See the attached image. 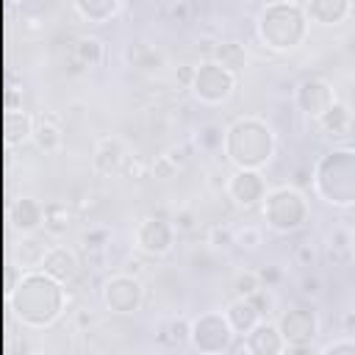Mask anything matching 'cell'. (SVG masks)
<instances>
[{"label": "cell", "mask_w": 355, "mask_h": 355, "mask_svg": "<svg viewBox=\"0 0 355 355\" xmlns=\"http://www.w3.org/2000/svg\"><path fill=\"white\" fill-rule=\"evenodd\" d=\"M67 302L64 283L47 275L44 269L39 272H25L19 283L11 288V308L14 316L25 327H47L53 324Z\"/></svg>", "instance_id": "6da1fadb"}, {"label": "cell", "mask_w": 355, "mask_h": 355, "mask_svg": "<svg viewBox=\"0 0 355 355\" xmlns=\"http://www.w3.org/2000/svg\"><path fill=\"white\" fill-rule=\"evenodd\" d=\"M227 158L239 169H261L275 153V133L258 116H241L227 128L225 136Z\"/></svg>", "instance_id": "7a4b0ae2"}, {"label": "cell", "mask_w": 355, "mask_h": 355, "mask_svg": "<svg viewBox=\"0 0 355 355\" xmlns=\"http://www.w3.org/2000/svg\"><path fill=\"white\" fill-rule=\"evenodd\" d=\"M258 36L272 50H294L305 36V14L294 3H269L258 17Z\"/></svg>", "instance_id": "3957f363"}, {"label": "cell", "mask_w": 355, "mask_h": 355, "mask_svg": "<svg viewBox=\"0 0 355 355\" xmlns=\"http://www.w3.org/2000/svg\"><path fill=\"white\" fill-rule=\"evenodd\" d=\"M305 216H308V205H305V197L297 191V186H280L266 194L263 219L272 230L291 233L305 222Z\"/></svg>", "instance_id": "277c9868"}, {"label": "cell", "mask_w": 355, "mask_h": 355, "mask_svg": "<svg viewBox=\"0 0 355 355\" xmlns=\"http://www.w3.org/2000/svg\"><path fill=\"white\" fill-rule=\"evenodd\" d=\"M194 97L200 103H208V105H216V103H225L233 89H236V75L227 72L225 67H219L216 61H205L200 64V69L194 72Z\"/></svg>", "instance_id": "5b68a950"}, {"label": "cell", "mask_w": 355, "mask_h": 355, "mask_svg": "<svg viewBox=\"0 0 355 355\" xmlns=\"http://www.w3.org/2000/svg\"><path fill=\"white\" fill-rule=\"evenodd\" d=\"M280 327V336L286 341V349L283 352H311V341L319 330V322L313 316V311L308 308H291L280 316L277 322Z\"/></svg>", "instance_id": "8992f818"}, {"label": "cell", "mask_w": 355, "mask_h": 355, "mask_svg": "<svg viewBox=\"0 0 355 355\" xmlns=\"http://www.w3.org/2000/svg\"><path fill=\"white\" fill-rule=\"evenodd\" d=\"M103 302L114 311V313H133L141 302H144V286L139 283L136 275L122 272L105 280L103 286Z\"/></svg>", "instance_id": "52a82bcc"}, {"label": "cell", "mask_w": 355, "mask_h": 355, "mask_svg": "<svg viewBox=\"0 0 355 355\" xmlns=\"http://www.w3.org/2000/svg\"><path fill=\"white\" fill-rule=\"evenodd\" d=\"M175 227H172V219H161V216H147L139 230H136V247L141 255H150V258H161L172 250V241H175Z\"/></svg>", "instance_id": "ba28073f"}, {"label": "cell", "mask_w": 355, "mask_h": 355, "mask_svg": "<svg viewBox=\"0 0 355 355\" xmlns=\"http://www.w3.org/2000/svg\"><path fill=\"white\" fill-rule=\"evenodd\" d=\"M294 103H297V108H300L305 116L316 119V116H322V114L336 103L333 86H330L327 80H322V78H308V80H302V83L297 86Z\"/></svg>", "instance_id": "9c48e42d"}, {"label": "cell", "mask_w": 355, "mask_h": 355, "mask_svg": "<svg viewBox=\"0 0 355 355\" xmlns=\"http://www.w3.org/2000/svg\"><path fill=\"white\" fill-rule=\"evenodd\" d=\"M225 191L230 194V200L239 208H255L266 194V183H263L258 169H239V172L230 175Z\"/></svg>", "instance_id": "30bf717a"}, {"label": "cell", "mask_w": 355, "mask_h": 355, "mask_svg": "<svg viewBox=\"0 0 355 355\" xmlns=\"http://www.w3.org/2000/svg\"><path fill=\"white\" fill-rule=\"evenodd\" d=\"M233 327L227 322V316H219V313H202L200 319L191 322V344L197 349H208V338H216L222 349H230V341H233Z\"/></svg>", "instance_id": "8fae6325"}, {"label": "cell", "mask_w": 355, "mask_h": 355, "mask_svg": "<svg viewBox=\"0 0 355 355\" xmlns=\"http://www.w3.org/2000/svg\"><path fill=\"white\" fill-rule=\"evenodd\" d=\"M8 216H11V227L19 236H28V233H36L44 225V205H39L31 197H17L8 208Z\"/></svg>", "instance_id": "7c38bea8"}, {"label": "cell", "mask_w": 355, "mask_h": 355, "mask_svg": "<svg viewBox=\"0 0 355 355\" xmlns=\"http://www.w3.org/2000/svg\"><path fill=\"white\" fill-rule=\"evenodd\" d=\"M42 269H44L47 275H53L55 280L69 283V280H75V277H78V272H80V261H78V255H75L69 247L55 244V247H50V250L44 252Z\"/></svg>", "instance_id": "4fadbf2b"}, {"label": "cell", "mask_w": 355, "mask_h": 355, "mask_svg": "<svg viewBox=\"0 0 355 355\" xmlns=\"http://www.w3.org/2000/svg\"><path fill=\"white\" fill-rule=\"evenodd\" d=\"M33 141L47 155L58 153L61 144H64V125H61V119L55 114H50V111L39 114L36 116V125H33Z\"/></svg>", "instance_id": "5bb4252c"}, {"label": "cell", "mask_w": 355, "mask_h": 355, "mask_svg": "<svg viewBox=\"0 0 355 355\" xmlns=\"http://www.w3.org/2000/svg\"><path fill=\"white\" fill-rule=\"evenodd\" d=\"M227 322H230V327H233V333L236 336H247L258 322H261V308L255 305V300L252 297H236L230 305H227Z\"/></svg>", "instance_id": "9a60e30c"}, {"label": "cell", "mask_w": 355, "mask_h": 355, "mask_svg": "<svg viewBox=\"0 0 355 355\" xmlns=\"http://www.w3.org/2000/svg\"><path fill=\"white\" fill-rule=\"evenodd\" d=\"M247 344H250V352H258V355H275V352L286 349L280 327L272 322H263V319L247 333Z\"/></svg>", "instance_id": "2e32d148"}, {"label": "cell", "mask_w": 355, "mask_h": 355, "mask_svg": "<svg viewBox=\"0 0 355 355\" xmlns=\"http://www.w3.org/2000/svg\"><path fill=\"white\" fill-rule=\"evenodd\" d=\"M103 58H105V47H103V42L97 36H80V39H75L72 53H69L72 72H80L86 67H97Z\"/></svg>", "instance_id": "e0dca14e"}, {"label": "cell", "mask_w": 355, "mask_h": 355, "mask_svg": "<svg viewBox=\"0 0 355 355\" xmlns=\"http://www.w3.org/2000/svg\"><path fill=\"white\" fill-rule=\"evenodd\" d=\"M316 122H319V128H322L327 136H333V139L352 136V128H355V116H352L349 108L341 105V103H333L322 116H316Z\"/></svg>", "instance_id": "ac0fdd59"}, {"label": "cell", "mask_w": 355, "mask_h": 355, "mask_svg": "<svg viewBox=\"0 0 355 355\" xmlns=\"http://www.w3.org/2000/svg\"><path fill=\"white\" fill-rule=\"evenodd\" d=\"M92 164H94V172L100 175H111L116 169H122L125 164V150L119 144V139H103L92 155Z\"/></svg>", "instance_id": "d6986e66"}, {"label": "cell", "mask_w": 355, "mask_h": 355, "mask_svg": "<svg viewBox=\"0 0 355 355\" xmlns=\"http://www.w3.org/2000/svg\"><path fill=\"white\" fill-rule=\"evenodd\" d=\"M349 14V0H308V17L319 25H338Z\"/></svg>", "instance_id": "ffe728a7"}, {"label": "cell", "mask_w": 355, "mask_h": 355, "mask_svg": "<svg viewBox=\"0 0 355 355\" xmlns=\"http://www.w3.org/2000/svg\"><path fill=\"white\" fill-rule=\"evenodd\" d=\"M33 125H36V116H31L25 108H8L6 133L11 144H25L28 139H33Z\"/></svg>", "instance_id": "44dd1931"}, {"label": "cell", "mask_w": 355, "mask_h": 355, "mask_svg": "<svg viewBox=\"0 0 355 355\" xmlns=\"http://www.w3.org/2000/svg\"><path fill=\"white\" fill-rule=\"evenodd\" d=\"M119 3L122 0H75V11L83 19L94 22V25H103L119 11Z\"/></svg>", "instance_id": "7402d4cb"}, {"label": "cell", "mask_w": 355, "mask_h": 355, "mask_svg": "<svg viewBox=\"0 0 355 355\" xmlns=\"http://www.w3.org/2000/svg\"><path fill=\"white\" fill-rule=\"evenodd\" d=\"M69 222H72V208L69 202L64 200H50L44 202V230L53 233V236H61L69 230Z\"/></svg>", "instance_id": "603a6c76"}, {"label": "cell", "mask_w": 355, "mask_h": 355, "mask_svg": "<svg viewBox=\"0 0 355 355\" xmlns=\"http://www.w3.org/2000/svg\"><path fill=\"white\" fill-rule=\"evenodd\" d=\"M158 341L166 347H183L186 341H191V322L183 316H172L166 322L158 324Z\"/></svg>", "instance_id": "cb8c5ba5"}, {"label": "cell", "mask_w": 355, "mask_h": 355, "mask_svg": "<svg viewBox=\"0 0 355 355\" xmlns=\"http://www.w3.org/2000/svg\"><path fill=\"white\" fill-rule=\"evenodd\" d=\"M214 61H216L219 67H225L227 72L239 75V72L247 67V53H244V47H241L239 42H219V44L214 47Z\"/></svg>", "instance_id": "d4e9b609"}, {"label": "cell", "mask_w": 355, "mask_h": 355, "mask_svg": "<svg viewBox=\"0 0 355 355\" xmlns=\"http://www.w3.org/2000/svg\"><path fill=\"white\" fill-rule=\"evenodd\" d=\"M50 247L47 244H42L39 239H33V233H28V236H22V241L19 244H14V252L22 258V269H33V266H42V261H44V252H47Z\"/></svg>", "instance_id": "484cf974"}, {"label": "cell", "mask_w": 355, "mask_h": 355, "mask_svg": "<svg viewBox=\"0 0 355 355\" xmlns=\"http://www.w3.org/2000/svg\"><path fill=\"white\" fill-rule=\"evenodd\" d=\"M225 136H227V130H225L219 122H205V125H200L194 141H197V147H200L202 153H216V150H222Z\"/></svg>", "instance_id": "4316f807"}, {"label": "cell", "mask_w": 355, "mask_h": 355, "mask_svg": "<svg viewBox=\"0 0 355 355\" xmlns=\"http://www.w3.org/2000/svg\"><path fill=\"white\" fill-rule=\"evenodd\" d=\"M108 241H111V230L108 227H89L83 236H80V247L89 252V258H100L103 252H105V247H108Z\"/></svg>", "instance_id": "83f0119b"}, {"label": "cell", "mask_w": 355, "mask_h": 355, "mask_svg": "<svg viewBox=\"0 0 355 355\" xmlns=\"http://www.w3.org/2000/svg\"><path fill=\"white\" fill-rule=\"evenodd\" d=\"M261 288H263V283H261V275L258 272L241 269V272L233 275V291H236V297H252Z\"/></svg>", "instance_id": "f1b7e54d"}, {"label": "cell", "mask_w": 355, "mask_h": 355, "mask_svg": "<svg viewBox=\"0 0 355 355\" xmlns=\"http://www.w3.org/2000/svg\"><path fill=\"white\" fill-rule=\"evenodd\" d=\"M294 263L297 266H302V269H313L316 263H319V258H322V252H319V244L316 241H311V239H302L300 244H294Z\"/></svg>", "instance_id": "f546056e"}, {"label": "cell", "mask_w": 355, "mask_h": 355, "mask_svg": "<svg viewBox=\"0 0 355 355\" xmlns=\"http://www.w3.org/2000/svg\"><path fill=\"white\" fill-rule=\"evenodd\" d=\"M233 244L241 250H258L263 244V230L255 225H241L233 230Z\"/></svg>", "instance_id": "4dcf8cb0"}, {"label": "cell", "mask_w": 355, "mask_h": 355, "mask_svg": "<svg viewBox=\"0 0 355 355\" xmlns=\"http://www.w3.org/2000/svg\"><path fill=\"white\" fill-rule=\"evenodd\" d=\"M164 14H166L169 22L186 25V22H191V17H194V3H191V0H172Z\"/></svg>", "instance_id": "1f68e13d"}, {"label": "cell", "mask_w": 355, "mask_h": 355, "mask_svg": "<svg viewBox=\"0 0 355 355\" xmlns=\"http://www.w3.org/2000/svg\"><path fill=\"white\" fill-rule=\"evenodd\" d=\"M122 169H125V175H128V178H133V180H141V178H147V172L153 169V164L141 161L139 155H125V164H122Z\"/></svg>", "instance_id": "d6a6232c"}, {"label": "cell", "mask_w": 355, "mask_h": 355, "mask_svg": "<svg viewBox=\"0 0 355 355\" xmlns=\"http://www.w3.org/2000/svg\"><path fill=\"white\" fill-rule=\"evenodd\" d=\"M205 241H208L211 247H230V244H233V230H230L227 225H211Z\"/></svg>", "instance_id": "836d02e7"}, {"label": "cell", "mask_w": 355, "mask_h": 355, "mask_svg": "<svg viewBox=\"0 0 355 355\" xmlns=\"http://www.w3.org/2000/svg\"><path fill=\"white\" fill-rule=\"evenodd\" d=\"M180 169L172 164V158L166 155V153H161V155H155V161H153V175L158 178V180H169V178H175Z\"/></svg>", "instance_id": "e575fe53"}, {"label": "cell", "mask_w": 355, "mask_h": 355, "mask_svg": "<svg viewBox=\"0 0 355 355\" xmlns=\"http://www.w3.org/2000/svg\"><path fill=\"white\" fill-rule=\"evenodd\" d=\"M172 227H175L178 233H191V230H197V214H194L191 208L178 211V214L172 216Z\"/></svg>", "instance_id": "d590c367"}, {"label": "cell", "mask_w": 355, "mask_h": 355, "mask_svg": "<svg viewBox=\"0 0 355 355\" xmlns=\"http://www.w3.org/2000/svg\"><path fill=\"white\" fill-rule=\"evenodd\" d=\"M300 294H302V297L316 300V297L322 294V280H319L316 275H305V277L300 280Z\"/></svg>", "instance_id": "8d00e7d4"}, {"label": "cell", "mask_w": 355, "mask_h": 355, "mask_svg": "<svg viewBox=\"0 0 355 355\" xmlns=\"http://www.w3.org/2000/svg\"><path fill=\"white\" fill-rule=\"evenodd\" d=\"M166 155L172 158V164H175L178 169H183V166L189 164V155H191V147H189V144H172V147L166 150Z\"/></svg>", "instance_id": "74e56055"}, {"label": "cell", "mask_w": 355, "mask_h": 355, "mask_svg": "<svg viewBox=\"0 0 355 355\" xmlns=\"http://www.w3.org/2000/svg\"><path fill=\"white\" fill-rule=\"evenodd\" d=\"M322 352H355V338L352 336H347V338H338V341H330V344H324L322 347Z\"/></svg>", "instance_id": "f35d334b"}, {"label": "cell", "mask_w": 355, "mask_h": 355, "mask_svg": "<svg viewBox=\"0 0 355 355\" xmlns=\"http://www.w3.org/2000/svg\"><path fill=\"white\" fill-rule=\"evenodd\" d=\"M338 327H341V333H344V336H352V338H355V308H349V311H344V313H341Z\"/></svg>", "instance_id": "ab89813d"}, {"label": "cell", "mask_w": 355, "mask_h": 355, "mask_svg": "<svg viewBox=\"0 0 355 355\" xmlns=\"http://www.w3.org/2000/svg\"><path fill=\"white\" fill-rule=\"evenodd\" d=\"M313 183V172L308 169V166H300L297 172H294V186L297 189H305V186H311Z\"/></svg>", "instance_id": "60d3db41"}, {"label": "cell", "mask_w": 355, "mask_h": 355, "mask_svg": "<svg viewBox=\"0 0 355 355\" xmlns=\"http://www.w3.org/2000/svg\"><path fill=\"white\" fill-rule=\"evenodd\" d=\"M194 72H197L194 67L183 64V67L178 69V75H175V78H178V83H180V86H191V83H194Z\"/></svg>", "instance_id": "b9f144b4"}, {"label": "cell", "mask_w": 355, "mask_h": 355, "mask_svg": "<svg viewBox=\"0 0 355 355\" xmlns=\"http://www.w3.org/2000/svg\"><path fill=\"white\" fill-rule=\"evenodd\" d=\"M258 275H261V283H266V288H269V286H275V283H277V277H280V275H277V269H261Z\"/></svg>", "instance_id": "7bdbcfd3"}, {"label": "cell", "mask_w": 355, "mask_h": 355, "mask_svg": "<svg viewBox=\"0 0 355 355\" xmlns=\"http://www.w3.org/2000/svg\"><path fill=\"white\" fill-rule=\"evenodd\" d=\"M75 324H78V327H89V324H94V316H92L89 311H78V313H75Z\"/></svg>", "instance_id": "ee69618b"}, {"label": "cell", "mask_w": 355, "mask_h": 355, "mask_svg": "<svg viewBox=\"0 0 355 355\" xmlns=\"http://www.w3.org/2000/svg\"><path fill=\"white\" fill-rule=\"evenodd\" d=\"M352 263H355V250H352Z\"/></svg>", "instance_id": "f6af8a7d"}]
</instances>
